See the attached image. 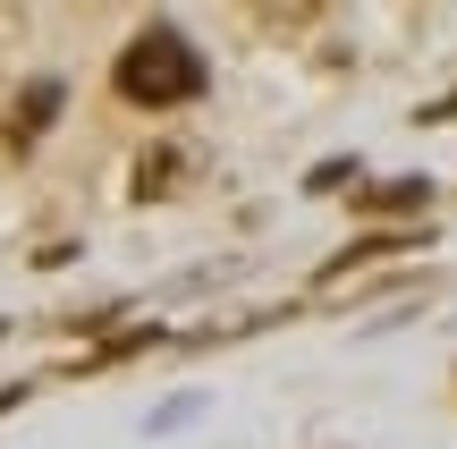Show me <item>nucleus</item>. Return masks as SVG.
I'll return each instance as SVG.
<instances>
[{
    "label": "nucleus",
    "instance_id": "nucleus-1",
    "mask_svg": "<svg viewBox=\"0 0 457 449\" xmlns=\"http://www.w3.org/2000/svg\"><path fill=\"white\" fill-rule=\"evenodd\" d=\"M119 94L136 102V111H179V102H195L204 85H212V68H204V51L187 43L179 26H145L128 51H119Z\"/></svg>",
    "mask_w": 457,
    "mask_h": 449
},
{
    "label": "nucleus",
    "instance_id": "nucleus-2",
    "mask_svg": "<svg viewBox=\"0 0 457 449\" xmlns=\"http://www.w3.org/2000/svg\"><path fill=\"white\" fill-rule=\"evenodd\" d=\"M60 102H68V94H60V77H34V85H26V94H17V128H9V145H17V153H26V145H34V136H43V128H51V119H60Z\"/></svg>",
    "mask_w": 457,
    "mask_h": 449
},
{
    "label": "nucleus",
    "instance_id": "nucleus-3",
    "mask_svg": "<svg viewBox=\"0 0 457 449\" xmlns=\"http://www.w3.org/2000/svg\"><path fill=\"white\" fill-rule=\"evenodd\" d=\"M432 187L424 179H390V187H364V212H424Z\"/></svg>",
    "mask_w": 457,
    "mask_h": 449
},
{
    "label": "nucleus",
    "instance_id": "nucleus-4",
    "mask_svg": "<svg viewBox=\"0 0 457 449\" xmlns=\"http://www.w3.org/2000/svg\"><path fill=\"white\" fill-rule=\"evenodd\" d=\"M170 187H179V153H145V162H136V204H153V195H170Z\"/></svg>",
    "mask_w": 457,
    "mask_h": 449
},
{
    "label": "nucleus",
    "instance_id": "nucleus-5",
    "mask_svg": "<svg viewBox=\"0 0 457 449\" xmlns=\"http://www.w3.org/2000/svg\"><path fill=\"white\" fill-rule=\"evenodd\" d=\"M356 179H364V170H356V153H347V162H322L305 187H313V195H339V187H356Z\"/></svg>",
    "mask_w": 457,
    "mask_h": 449
},
{
    "label": "nucleus",
    "instance_id": "nucleus-6",
    "mask_svg": "<svg viewBox=\"0 0 457 449\" xmlns=\"http://www.w3.org/2000/svg\"><path fill=\"white\" fill-rule=\"evenodd\" d=\"M415 119H432V128H441V119H457V94H441L432 111H415Z\"/></svg>",
    "mask_w": 457,
    "mask_h": 449
}]
</instances>
